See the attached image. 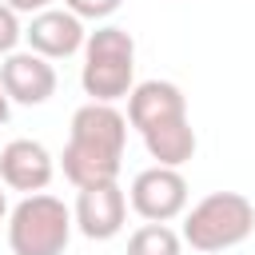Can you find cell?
I'll list each match as a JSON object with an SVG mask.
<instances>
[{
	"label": "cell",
	"mask_w": 255,
	"mask_h": 255,
	"mask_svg": "<svg viewBox=\"0 0 255 255\" xmlns=\"http://www.w3.org/2000/svg\"><path fill=\"white\" fill-rule=\"evenodd\" d=\"M124 147H128V116L116 104L88 100L72 116V131H68L64 155H60L64 175L76 187L112 183V179H120Z\"/></svg>",
	"instance_id": "obj_1"
},
{
	"label": "cell",
	"mask_w": 255,
	"mask_h": 255,
	"mask_svg": "<svg viewBox=\"0 0 255 255\" xmlns=\"http://www.w3.org/2000/svg\"><path fill=\"white\" fill-rule=\"evenodd\" d=\"M80 84L100 104H116V100L131 96V88H135V40L116 24L88 32Z\"/></svg>",
	"instance_id": "obj_2"
},
{
	"label": "cell",
	"mask_w": 255,
	"mask_h": 255,
	"mask_svg": "<svg viewBox=\"0 0 255 255\" xmlns=\"http://www.w3.org/2000/svg\"><path fill=\"white\" fill-rule=\"evenodd\" d=\"M251 231H255V203L239 191H211L183 215V243L203 255L239 247Z\"/></svg>",
	"instance_id": "obj_3"
},
{
	"label": "cell",
	"mask_w": 255,
	"mask_h": 255,
	"mask_svg": "<svg viewBox=\"0 0 255 255\" xmlns=\"http://www.w3.org/2000/svg\"><path fill=\"white\" fill-rule=\"evenodd\" d=\"M72 227L76 215L64 199L48 191H32L8 215V247L12 255H64Z\"/></svg>",
	"instance_id": "obj_4"
},
{
	"label": "cell",
	"mask_w": 255,
	"mask_h": 255,
	"mask_svg": "<svg viewBox=\"0 0 255 255\" xmlns=\"http://www.w3.org/2000/svg\"><path fill=\"white\" fill-rule=\"evenodd\" d=\"M131 211L147 223H171L175 215L187 211V179L179 175V167H143L131 179Z\"/></svg>",
	"instance_id": "obj_5"
},
{
	"label": "cell",
	"mask_w": 255,
	"mask_h": 255,
	"mask_svg": "<svg viewBox=\"0 0 255 255\" xmlns=\"http://www.w3.org/2000/svg\"><path fill=\"white\" fill-rule=\"evenodd\" d=\"M80 195H76V207H72V215H76V227H80V235H88V239H116L120 231H124V223H128V195H124V187L112 179V183H92V187H76Z\"/></svg>",
	"instance_id": "obj_6"
},
{
	"label": "cell",
	"mask_w": 255,
	"mask_h": 255,
	"mask_svg": "<svg viewBox=\"0 0 255 255\" xmlns=\"http://www.w3.org/2000/svg\"><path fill=\"white\" fill-rule=\"evenodd\" d=\"M0 84H4L12 104L40 108V104H48L56 96V68H52L48 56H40L32 48L28 52H12L0 64Z\"/></svg>",
	"instance_id": "obj_7"
},
{
	"label": "cell",
	"mask_w": 255,
	"mask_h": 255,
	"mask_svg": "<svg viewBox=\"0 0 255 255\" xmlns=\"http://www.w3.org/2000/svg\"><path fill=\"white\" fill-rule=\"evenodd\" d=\"M24 40H28L32 52H40L48 60H68V56H76L84 48L88 32H84V20L76 12H68V8H44V12H36L28 20Z\"/></svg>",
	"instance_id": "obj_8"
},
{
	"label": "cell",
	"mask_w": 255,
	"mask_h": 255,
	"mask_svg": "<svg viewBox=\"0 0 255 255\" xmlns=\"http://www.w3.org/2000/svg\"><path fill=\"white\" fill-rule=\"evenodd\" d=\"M183 116H187V96L171 80H143L128 96V124L139 135L151 131V128H159V124L183 120Z\"/></svg>",
	"instance_id": "obj_9"
},
{
	"label": "cell",
	"mask_w": 255,
	"mask_h": 255,
	"mask_svg": "<svg viewBox=\"0 0 255 255\" xmlns=\"http://www.w3.org/2000/svg\"><path fill=\"white\" fill-rule=\"evenodd\" d=\"M52 171H56V163L40 139H12L0 151V179L12 191H24V195L44 191L52 183Z\"/></svg>",
	"instance_id": "obj_10"
},
{
	"label": "cell",
	"mask_w": 255,
	"mask_h": 255,
	"mask_svg": "<svg viewBox=\"0 0 255 255\" xmlns=\"http://www.w3.org/2000/svg\"><path fill=\"white\" fill-rule=\"evenodd\" d=\"M143 147L155 163L163 167H183L191 155H195V128L191 120H171V124H159L151 131H143Z\"/></svg>",
	"instance_id": "obj_11"
},
{
	"label": "cell",
	"mask_w": 255,
	"mask_h": 255,
	"mask_svg": "<svg viewBox=\"0 0 255 255\" xmlns=\"http://www.w3.org/2000/svg\"><path fill=\"white\" fill-rule=\"evenodd\" d=\"M128 255H183V235L167 223H143L128 235Z\"/></svg>",
	"instance_id": "obj_12"
},
{
	"label": "cell",
	"mask_w": 255,
	"mask_h": 255,
	"mask_svg": "<svg viewBox=\"0 0 255 255\" xmlns=\"http://www.w3.org/2000/svg\"><path fill=\"white\" fill-rule=\"evenodd\" d=\"M20 40H24V28H20V20H16V8H8V4L0 0V56H12Z\"/></svg>",
	"instance_id": "obj_13"
},
{
	"label": "cell",
	"mask_w": 255,
	"mask_h": 255,
	"mask_svg": "<svg viewBox=\"0 0 255 255\" xmlns=\"http://www.w3.org/2000/svg\"><path fill=\"white\" fill-rule=\"evenodd\" d=\"M68 12H76L80 20H108L124 0H64Z\"/></svg>",
	"instance_id": "obj_14"
},
{
	"label": "cell",
	"mask_w": 255,
	"mask_h": 255,
	"mask_svg": "<svg viewBox=\"0 0 255 255\" xmlns=\"http://www.w3.org/2000/svg\"><path fill=\"white\" fill-rule=\"evenodd\" d=\"M8 8H16V12H28V16H36V12H44V8H52V0H4Z\"/></svg>",
	"instance_id": "obj_15"
},
{
	"label": "cell",
	"mask_w": 255,
	"mask_h": 255,
	"mask_svg": "<svg viewBox=\"0 0 255 255\" xmlns=\"http://www.w3.org/2000/svg\"><path fill=\"white\" fill-rule=\"evenodd\" d=\"M8 112H12V100H8V92H4V84H0V124L8 120Z\"/></svg>",
	"instance_id": "obj_16"
},
{
	"label": "cell",
	"mask_w": 255,
	"mask_h": 255,
	"mask_svg": "<svg viewBox=\"0 0 255 255\" xmlns=\"http://www.w3.org/2000/svg\"><path fill=\"white\" fill-rule=\"evenodd\" d=\"M4 211H8V199H4V191H0V219H4Z\"/></svg>",
	"instance_id": "obj_17"
}]
</instances>
